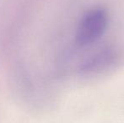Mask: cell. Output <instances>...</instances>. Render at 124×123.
<instances>
[{"instance_id":"1","label":"cell","mask_w":124,"mask_h":123,"mask_svg":"<svg viewBox=\"0 0 124 123\" xmlns=\"http://www.w3.org/2000/svg\"><path fill=\"white\" fill-rule=\"evenodd\" d=\"M109 24L108 13L102 8L87 11L80 20L75 33V43L80 47L90 46L104 35Z\"/></svg>"},{"instance_id":"2","label":"cell","mask_w":124,"mask_h":123,"mask_svg":"<svg viewBox=\"0 0 124 123\" xmlns=\"http://www.w3.org/2000/svg\"><path fill=\"white\" fill-rule=\"evenodd\" d=\"M119 60V51L114 46H107L92 55L80 67L82 74H97L111 68Z\"/></svg>"}]
</instances>
